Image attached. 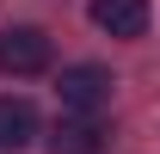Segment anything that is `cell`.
<instances>
[{
    "label": "cell",
    "instance_id": "cell-5",
    "mask_svg": "<svg viewBox=\"0 0 160 154\" xmlns=\"http://www.w3.org/2000/svg\"><path fill=\"white\" fill-rule=\"evenodd\" d=\"M86 13L105 37H142L148 31V0H92Z\"/></svg>",
    "mask_w": 160,
    "mask_h": 154
},
{
    "label": "cell",
    "instance_id": "cell-2",
    "mask_svg": "<svg viewBox=\"0 0 160 154\" xmlns=\"http://www.w3.org/2000/svg\"><path fill=\"white\" fill-rule=\"evenodd\" d=\"M56 99H62V111L99 117L105 105H111V68H99V62H74V68H62V74H56Z\"/></svg>",
    "mask_w": 160,
    "mask_h": 154
},
{
    "label": "cell",
    "instance_id": "cell-3",
    "mask_svg": "<svg viewBox=\"0 0 160 154\" xmlns=\"http://www.w3.org/2000/svg\"><path fill=\"white\" fill-rule=\"evenodd\" d=\"M37 136H43L37 105H31V99H19V93H0V154H19V148H31Z\"/></svg>",
    "mask_w": 160,
    "mask_h": 154
},
{
    "label": "cell",
    "instance_id": "cell-4",
    "mask_svg": "<svg viewBox=\"0 0 160 154\" xmlns=\"http://www.w3.org/2000/svg\"><path fill=\"white\" fill-rule=\"evenodd\" d=\"M105 142H111V130L99 117H80V111H68L49 130V154H105Z\"/></svg>",
    "mask_w": 160,
    "mask_h": 154
},
{
    "label": "cell",
    "instance_id": "cell-1",
    "mask_svg": "<svg viewBox=\"0 0 160 154\" xmlns=\"http://www.w3.org/2000/svg\"><path fill=\"white\" fill-rule=\"evenodd\" d=\"M49 62H56V43L37 25H6L0 31V74L31 80V74H49Z\"/></svg>",
    "mask_w": 160,
    "mask_h": 154
}]
</instances>
